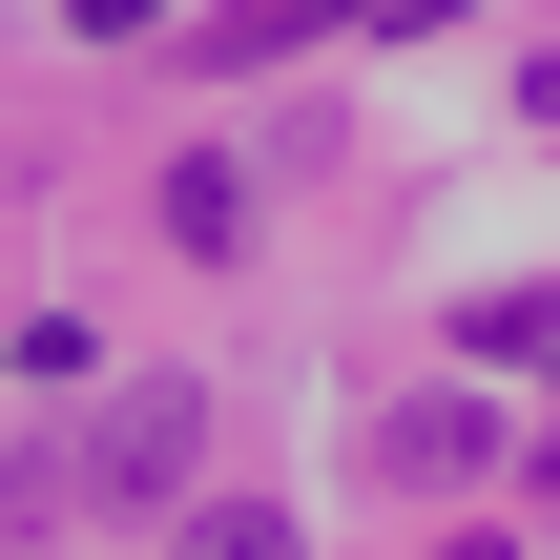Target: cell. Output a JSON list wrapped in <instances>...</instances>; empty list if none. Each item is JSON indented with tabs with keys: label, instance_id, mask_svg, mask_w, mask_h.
I'll return each instance as SVG.
<instances>
[{
	"label": "cell",
	"instance_id": "obj_1",
	"mask_svg": "<svg viewBox=\"0 0 560 560\" xmlns=\"http://www.w3.org/2000/svg\"><path fill=\"white\" fill-rule=\"evenodd\" d=\"M83 478H104L125 520H145V499H187V478H208V395H187V374H125V395L83 416Z\"/></svg>",
	"mask_w": 560,
	"mask_h": 560
},
{
	"label": "cell",
	"instance_id": "obj_2",
	"mask_svg": "<svg viewBox=\"0 0 560 560\" xmlns=\"http://www.w3.org/2000/svg\"><path fill=\"white\" fill-rule=\"evenodd\" d=\"M457 457H499V416H478V395H416V416H395V478H457Z\"/></svg>",
	"mask_w": 560,
	"mask_h": 560
},
{
	"label": "cell",
	"instance_id": "obj_3",
	"mask_svg": "<svg viewBox=\"0 0 560 560\" xmlns=\"http://www.w3.org/2000/svg\"><path fill=\"white\" fill-rule=\"evenodd\" d=\"M166 249H249V187L229 166H166Z\"/></svg>",
	"mask_w": 560,
	"mask_h": 560
},
{
	"label": "cell",
	"instance_id": "obj_4",
	"mask_svg": "<svg viewBox=\"0 0 560 560\" xmlns=\"http://www.w3.org/2000/svg\"><path fill=\"white\" fill-rule=\"evenodd\" d=\"M166 560H291V520H270V499H208V520H187Z\"/></svg>",
	"mask_w": 560,
	"mask_h": 560
},
{
	"label": "cell",
	"instance_id": "obj_5",
	"mask_svg": "<svg viewBox=\"0 0 560 560\" xmlns=\"http://www.w3.org/2000/svg\"><path fill=\"white\" fill-rule=\"evenodd\" d=\"M62 21H83V42H125V21H166V0H62Z\"/></svg>",
	"mask_w": 560,
	"mask_h": 560
},
{
	"label": "cell",
	"instance_id": "obj_6",
	"mask_svg": "<svg viewBox=\"0 0 560 560\" xmlns=\"http://www.w3.org/2000/svg\"><path fill=\"white\" fill-rule=\"evenodd\" d=\"M457 560H499V540H457Z\"/></svg>",
	"mask_w": 560,
	"mask_h": 560
}]
</instances>
